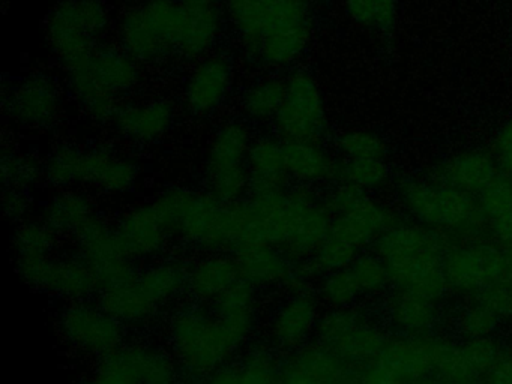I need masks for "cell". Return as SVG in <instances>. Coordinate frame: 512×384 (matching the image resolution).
<instances>
[{"instance_id": "obj_1", "label": "cell", "mask_w": 512, "mask_h": 384, "mask_svg": "<svg viewBox=\"0 0 512 384\" xmlns=\"http://www.w3.org/2000/svg\"><path fill=\"white\" fill-rule=\"evenodd\" d=\"M392 186L401 212L410 221L458 240L487 236V221L475 195L428 176H398Z\"/></svg>"}, {"instance_id": "obj_2", "label": "cell", "mask_w": 512, "mask_h": 384, "mask_svg": "<svg viewBox=\"0 0 512 384\" xmlns=\"http://www.w3.org/2000/svg\"><path fill=\"white\" fill-rule=\"evenodd\" d=\"M170 353L191 377L208 378L227 366L239 348L214 312L200 305L185 306L169 321Z\"/></svg>"}, {"instance_id": "obj_3", "label": "cell", "mask_w": 512, "mask_h": 384, "mask_svg": "<svg viewBox=\"0 0 512 384\" xmlns=\"http://www.w3.org/2000/svg\"><path fill=\"white\" fill-rule=\"evenodd\" d=\"M181 0H143L119 18V41L142 65H158L175 56L184 26Z\"/></svg>"}, {"instance_id": "obj_4", "label": "cell", "mask_w": 512, "mask_h": 384, "mask_svg": "<svg viewBox=\"0 0 512 384\" xmlns=\"http://www.w3.org/2000/svg\"><path fill=\"white\" fill-rule=\"evenodd\" d=\"M256 135L247 119H229L218 126L205 152L206 192L221 203H241L250 194L248 153Z\"/></svg>"}, {"instance_id": "obj_5", "label": "cell", "mask_w": 512, "mask_h": 384, "mask_svg": "<svg viewBox=\"0 0 512 384\" xmlns=\"http://www.w3.org/2000/svg\"><path fill=\"white\" fill-rule=\"evenodd\" d=\"M110 15L104 0H59L47 15L44 29L62 69L92 59L97 39L106 33Z\"/></svg>"}, {"instance_id": "obj_6", "label": "cell", "mask_w": 512, "mask_h": 384, "mask_svg": "<svg viewBox=\"0 0 512 384\" xmlns=\"http://www.w3.org/2000/svg\"><path fill=\"white\" fill-rule=\"evenodd\" d=\"M313 32L308 0H265V30L257 66L283 71L295 65L310 47Z\"/></svg>"}, {"instance_id": "obj_7", "label": "cell", "mask_w": 512, "mask_h": 384, "mask_svg": "<svg viewBox=\"0 0 512 384\" xmlns=\"http://www.w3.org/2000/svg\"><path fill=\"white\" fill-rule=\"evenodd\" d=\"M284 143L325 144L331 134L325 99L314 75L307 69H292L286 75V96L272 122Z\"/></svg>"}, {"instance_id": "obj_8", "label": "cell", "mask_w": 512, "mask_h": 384, "mask_svg": "<svg viewBox=\"0 0 512 384\" xmlns=\"http://www.w3.org/2000/svg\"><path fill=\"white\" fill-rule=\"evenodd\" d=\"M443 269L451 293L464 297L479 296L493 285L512 279L505 248L488 237L454 240L443 258Z\"/></svg>"}, {"instance_id": "obj_9", "label": "cell", "mask_w": 512, "mask_h": 384, "mask_svg": "<svg viewBox=\"0 0 512 384\" xmlns=\"http://www.w3.org/2000/svg\"><path fill=\"white\" fill-rule=\"evenodd\" d=\"M332 215L314 186L295 183L287 189L280 249L293 261L313 257L331 231Z\"/></svg>"}, {"instance_id": "obj_10", "label": "cell", "mask_w": 512, "mask_h": 384, "mask_svg": "<svg viewBox=\"0 0 512 384\" xmlns=\"http://www.w3.org/2000/svg\"><path fill=\"white\" fill-rule=\"evenodd\" d=\"M248 221L250 213L245 200L226 204L209 192H199L179 237L205 252L233 251L241 242Z\"/></svg>"}, {"instance_id": "obj_11", "label": "cell", "mask_w": 512, "mask_h": 384, "mask_svg": "<svg viewBox=\"0 0 512 384\" xmlns=\"http://www.w3.org/2000/svg\"><path fill=\"white\" fill-rule=\"evenodd\" d=\"M178 362L172 353L145 342L122 344L101 357L95 384H176Z\"/></svg>"}, {"instance_id": "obj_12", "label": "cell", "mask_w": 512, "mask_h": 384, "mask_svg": "<svg viewBox=\"0 0 512 384\" xmlns=\"http://www.w3.org/2000/svg\"><path fill=\"white\" fill-rule=\"evenodd\" d=\"M17 272L35 290L76 302L98 291L94 273L82 257L22 255L16 257Z\"/></svg>"}, {"instance_id": "obj_13", "label": "cell", "mask_w": 512, "mask_h": 384, "mask_svg": "<svg viewBox=\"0 0 512 384\" xmlns=\"http://www.w3.org/2000/svg\"><path fill=\"white\" fill-rule=\"evenodd\" d=\"M62 338L85 354L104 357L124 344V326L100 303L89 300L70 302L58 320Z\"/></svg>"}, {"instance_id": "obj_14", "label": "cell", "mask_w": 512, "mask_h": 384, "mask_svg": "<svg viewBox=\"0 0 512 384\" xmlns=\"http://www.w3.org/2000/svg\"><path fill=\"white\" fill-rule=\"evenodd\" d=\"M235 83V63L229 54L212 51L194 63L184 87L185 107L196 116H209L223 107Z\"/></svg>"}, {"instance_id": "obj_15", "label": "cell", "mask_w": 512, "mask_h": 384, "mask_svg": "<svg viewBox=\"0 0 512 384\" xmlns=\"http://www.w3.org/2000/svg\"><path fill=\"white\" fill-rule=\"evenodd\" d=\"M8 116L28 129H41L58 122L62 111V92L46 75H31L4 96Z\"/></svg>"}, {"instance_id": "obj_16", "label": "cell", "mask_w": 512, "mask_h": 384, "mask_svg": "<svg viewBox=\"0 0 512 384\" xmlns=\"http://www.w3.org/2000/svg\"><path fill=\"white\" fill-rule=\"evenodd\" d=\"M320 315L319 300L311 291L290 293L271 315L268 323L269 341L281 350L304 347L305 342L316 335Z\"/></svg>"}, {"instance_id": "obj_17", "label": "cell", "mask_w": 512, "mask_h": 384, "mask_svg": "<svg viewBox=\"0 0 512 384\" xmlns=\"http://www.w3.org/2000/svg\"><path fill=\"white\" fill-rule=\"evenodd\" d=\"M499 174V164L491 149H469L436 162L425 176L478 197Z\"/></svg>"}, {"instance_id": "obj_18", "label": "cell", "mask_w": 512, "mask_h": 384, "mask_svg": "<svg viewBox=\"0 0 512 384\" xmlns=\"http://www.w3.org/2000/svg\"><path fill=\"white\" fill-rule=\"evenodd\" d=\"M454 237L431 230L410 219H401L394 227L377 237L373 251L388 266L404 263L430 251L446 252L454 243Z\"/></svg>"}, {"instance_id": "obj_19", "label": "cell", "mask_w": 512, "mask_h": 384, "mask_svg": "<svg viewBox=\"0 0 512 384\" xmlns=\"http://www.w3.org/2000/svg\"><path fill=\"white\" fill-rule=\"evenodd\" d=\"M115 228L125 254L133 261L157 257L172 237L151 203L125 210Z\"/></svg>"}, {"instance_id": "obj_20", "label": "cell", "mask_w": 512, "mask_h": 384, "mask_svg": "<svg viewBox=\"0 0 512 384\" xmlns=\"http://www.w3.org/2000/svg\"><path fill=\"white\" fill-rule=\"evenodd\" d=\"M176 108L166 98L119 102L109 122L113 128L134 141L152 143L166 135L175 122Z\"/></svg>"}, {"instance_id": "obj_21", "label": "cell", "mask_w": 512, "mask_h": 384, "mask_svg": "<svg viewBox=\"0 0 512 384\" xmlns=\"http://www.w3.org/2000/svg\"><path fill=\"white\" fill-rule=\"evenodd\" d=\"M386 321L398 335L434 336L442 323L439 302L406 288L392 287L385 294Z\"/></svg>"}, {"instance_id": "obj_22", "label": "cell", "mask_w": 512, "mask_h": 384, "mask_svg": "<svg viewBox=\"0 0 512 384\" xmlns=\"http://www.w3.org/2000/svg\"><path fill=\"white\" fill-rule=\"evenodd\" d=\"M242 281L256 290L286 287L293 261L277 245L242 242L233 249Z\"/></svg>"}, {"instance_id": "obj_23", "label": "cell", "mask_w": 512, "mask_h": 384, "mask_svg": "<svg viewBox=\"0 0 512 384\" xmlns=\"http://www.w3.org/2000/svg\"><path fill=\"white\" fill-rule=\"evenodd\" d=\"M284 149L290 180L314 188L343 182V159L325 144L284 143Z\"/></svg>"}, {"instance_id": "obj_24", "label": "cell", "mask_w": 512, "mask_h": 384, "mask_svg": "<svg viewBox=\"0 0 512 384\" xmlns=\"http://www.w3.org/2000/svg\"><path fill=\"white\" fill-rule=\"evenodd\" d=\"M184 5V3H182ZM184 26L176 56L196 63L212 53L227 18L221 2L184 5Z\"/></svg>"}, {"instance_id": "obj_25", "label": "cell", "mask_w": 512, "mask_h": 384, "mask_svg": "<svg viewBox=\"0 0 512 384\" xmlns=\"http://www.w3.org/2000/svg\"><path fill=\"white\" fill-rule=\"evenodd\" d=\"M241 279L238 263L226 252H206L188 266L187 293L197 305L214 303Z\"/></svg>"}, {"instance_id": "obj_26", "label": "cell", "mask_w": 512, "mask_h": 384, "mask_svg": "<svg viewBox=\"0 0 512 384\" xmlns=\"http://www.w3.org/2000/svg\"><path fill=\"white\" fill-rule=\"evenodd\" d=\"M433 336L398 335L389 338L385 350L380 354V366L391 372L400 381L421 380L433 375Z\"/></svg>"}, {"instance_id": "obj_27", "label": "cell", "mask_w": 512, "mask_h": 384, "mask_svg": "<svg viewBox=\"0 0 512 384\" xmlns=\"http://www.w3.org/2000/svg\"><path fill=\"white\" fill-rule=\"evenodd\" d=\"M140 167L131 156L110 147H95L85 153V185L107 194H124L139 180Z\"/></svg>"}, {"instance_id": "obj_28", "label": "cell", "mask_w": 512, "mask_h": 384, "mask_svg": "<svg viewBox=\"0 0 512 384\" xmlns=\"http://www.w3.org/2000/svg\"><path fill=\"white\" fill-rule=\"evenodd\" d=\"M212 312L226 327L236 347L250 341L257 324V290L239 279L220 299L212 303Z\"/></svg>"}, {"instance_id": "obj_29", "label": "cell", "mask_w": 512, "mask_h": 384, "mask_svg": "<svg viewBox=\"0 0 512 384\" xmlns=\"http://www.w3.org/2000/svg\"><path fill=\"white\" fill-rule=\"evenodd\" d=\"M68 90L83 110L95 120H110L118 108V96L107 89L98 75L95 56L85 62L65 68Z\"/></svg>"}, {"instance_id": "obj_30", "label": "cell", "mask_w": 512, "mask_h": 384, "mask_svg": "<svg viewBox=\"0 0 512 384\" xmlns=\"http://www.w3.org/2000/svg\"><path fill=\"white\" fill-rule=\"evenodd\" d=\"M251 186L289 188L284 141L275 132L256 135L248 153Z\"/></svg>"}, {"instance_id": "obj_31", "label": "cell", "mask_w": 512, "mask_h": 384, "mask_svg": "<svg viewBox=\"0 0 512 384\" xmlns=\"http://www.w3.org/2000/svg\"><path fill=\"white\" fill-rule=\"evenodd\" d=\"M221 6L238 35L242 56L257 66L265 30V0H221Z\"/></svg>"}, {"instance_id": "obj_32", "label": "cell", "mask_w": 512, "mask_h": 384, "mask_svg": "<svg viewBox=\"0 0 512 384\" xmlns=\"http://www.w3.org/2000/svg\"><path fill=\"white\" fill-rule=\"evenodd\" d=\"M74 240L79 252L77 255L89 264L92 272L115 261L130 258L122 248L116 228L100 215L94 216Z\"/></svg>"}, {"instance_id": "obj_33", "label": "cell", "mask_w": 512, "mask_h": 384, "mask_svg": "<svg viewBox=\"0 0 512 384\" xmlns=\"http://www.w3.org/2000/svg\"><path fill=\"white\" fill-rule=\"evenodd\" d=\"M88 195L76 189H64L50 198L44 207L43 219L59 236L76 237L83 227L97 216Z\"/></svg>"}, {"instance_id": "obj_34", "label": "cell", "mask_w": 512, "mask_h": 384, "mask_svg": "<svg viewBox=\"0 0 512 384\" xmlns=\"http://www.w3.org/2000/svg\"><path fill=\"white\" fill-rule=\"evenodd\" d=\"M98 303L124 327L148 323L160 308L149 299L137 281L100 291Z\"/></svg>"}, {"instance_id": "obj_35", "label": "cell", "mask_w": 512, "mask_h": 384, "mask_svg": "<svg viewBox=\"0 0 512 384\" xmlns=\"http://www.w3.org/2000/svg\"><path fill=\"white\" fill-rule=\"evenodd\" d=\"M286 96V77L265 75L242 92V117L250 123L274 122Z\"/></svg>"}, {"instance_id": "obj_36", "label": "cell", "mask_w": 512, "mask_h": 384, "mask_svg": "<svg viewBox=\"0 0 512 384\" xmlns=\"http://www.w3.org/2000/svg\"><path fill=\"white\" fill-rule=\"evenodd\" d=\"M388 330L376 321L365 317L358 326L353 327L341 341L331 348L341 360L352 363H371L379 360L380 354L388 344Z\"/></svg>"}, {"instance_id": "obj_37", "label": "cell", "mask_w": 512, "mask_h": 384, "mask_svg": "<svg viewBox=\"0 0 512 384\" xmlns=\"http://www.w3.org/2000/svg\"><path fill=\"white\" fill-rule=\"evenodd\" d=\"M188 266L178 260H161L137 275V284L157 306L179 299L187 291Z\"/></svg>"}, {"instance_id": "obj_38", "label": "cell", "mask_w": 512, "mask_h": 384, "mask_svg": "<svg viewBox=\"0 0 512 384\" xmlns=\"http://www.w3.org/2000/svg\"><path fill=\"white\" fill-rule=\"evenodd\" d=\"M142 63L121 48H98L95 66L107 89L116 96L128 93L142 80Z\"/></svg>"}, {"instance_id": "obj_39", "label": "cell", "mask_w": 512, "mask_h": 384, "mask_svg": "<svg viewBox=\"0 0 512 384\" xmlns=\"http://www.w3.org/2000/svg\"><path fill=\"white\" fill-rule=\"evenodd\" d=\"M86 150L76 146H61L44 162V179L55 188L71 189L85 185Z\"/></svg>"}, {"instance_id": "obj_40", "label": "cell", "mask_w": 512, "mask_h": 384, "mask_svg": "<svg viewBox=\"0 0 512 384\" xmlns=\"http://www.w3.org/2000/svg\"><path fill=\"white\" fill-rule=\"evenodd\" d=\"M433 375L446 384H472L478 380L461 351V345L449 339L431 338Z\"/></svg>"}, {"instance_id": "obj_41", "label": "cell", "mask_w": 512, "mask_h": 384, "mask_svg": "<svg viewBox=\"0 0 512 384\" xmlns=\"http://www.w3.org/2000/svg\"><path fill=\"white\" fill-rule=\"evenodd\" d=\"M199 192L184 186H172L155 195L152 207L163 222L170 236L179 237L182 225L193 210Z\"/></svg>"}, {"instance_id": "obj_42", "label": "cell", "mask_w": 512, "mask_h": 384, "mask_svg": "<svg viewBox=\"0 0 512 384\" xmlns=\"http://www.w3.org/2000/svg\"><path fill=\"white\" fill-rule=\"evenodd\" d=\"M499 315L479 296L467 297L455 312V329L463 339L493 336L500 324Z\"/></svg>"}, {"instance_id": "obj_43", "label": "cell", "mask_w": 512, "mask_h": 384, "mask_svg": "<svg viewBox=\"0 0 512 384\" xmlns=\"http://www.w3.org/2000/svg\"><path fill=\"white\" fill-rule=\"evenodd\" d=\"M349 269L362 297L383 296L394 287L388 264L374 251H362Z\"/></svg>"}, {"instance_id": "obj_44", "label": "cell", "mask_w": 512, "mask_h": 384, "mask_svg": "<svg viewBox=\"0 0 512 384\" xmlns=\"http://www.w3.org/2000/svg\"><path fill=\"white\" fill-rule=\"evenodd\" d=\"M343 162V180L371 194L394 183L388 159H343Z\"/></svg>"}, {"instance_id": "obj_45", "label": "cell", "mask_w": 512, "mask_h": 384, "mask_svg": "<svg viewBox=\"0 0 512 384\" xmlns=\"http://www.w3.org/2000/svg\"><path fill=\"white\" fill-rule=\"evenodd\" d=\"M58 239L59 234L43 218L19 222L11 237L17 257L52 254Z\"/></svg>"}, {"instance_id": "obj_46", "label": "cell", "mask_w": 512, "mask_h": 384, "mask_svg": "<svg viewBox=\"0 0 512 384\" xmlns=\"http://www.w3.org/2000/svg\"><path fill=\"white\" fill-rule=\"evenodd\" d=\"M335 150L341 159H388V144L382 135L368 129H350L338 135Z\"/></svg>"}, {"instance_id": "obj_47", "label": "cell", "mask_w": 512, "mask_h": 384, "mask_svg": "<svg viewBox=\"0 0 512 384\" xmlns=\"http://www.w3.org/2000/svg\"><path fill=\"white\" fill-rule=\"evenodd\" d=\"M317 293L329 308H353L362 297L350 269L323 275L317 282Z\"/></svg>"}, {"instance_id": "obj_48", "label": "cell", "mask_w": 512, "mask_h": 384, "mask_svg": "<svg viewBox=\"0 0 512 384\" xmlns=\"http://www.w3.org/2000/svg\"><path fill=\"white\" fill-rule=\"evenodd\" d=\"M367 315L353 308H329L320 315L316 336L319 344L332 348L344 338L353 327L358 326Z\"/></svg>"}, {"instance_id": "obj_49", "label": "cell", "mask_w": 512, "mask_h": 384, "mask_svg": "<svg viewBox=\"0 0 512 384\" xmlns=\"http://www.w3.org/2000/svg\"><path fill=\"white\" fill-rule=\"evenodd\" d=\"M4 188H20L28 191L35 183L44 179V164L29 155L4 153L2 159Z\"/></svg>"}, {"instance_id": "obj_50", "label": "cell", "mask_w": 512, "mask_h": 384, "mask_svg": "<svg viewBox=\"0 0 512 384\" xmlns=\"http://www.w3.org/2000/svg\"><path fill=\"white\" fill-rule=\"evenodd\" d=\"M362 251L335 239L326 237L325 242L316 249L313 257L308 258L313 264L320 278L326 273L338 272V270L349 269Z\"/></svg>"}, {"instance_id": "obj_51", "label": "cell", "mask_w": 512, "mask_h": 384, "mask_svg": "<svg viewBox=\"0 0 512 384\" xmlns=\"http://www.w3.org/2000/svg\"><path fill=\"white\" fill-rule=\"evenodd\" d=\"M476 198L487 222L512 212V177L500 173Z\"/></svg>"}, {"instance_id": "obj_52", "label": "cell", "mask_w": 512, "mask_h": 384, "mask_svg": "<svg viewBox=\"0 0 512 384\" xmlns=\"http://www.w3.org/2000/svg\"><path fill=\"white\" fill-rule=\"evenodd\" d=\"M340 360V357L325 345L305 347V350L299 353L298 372H302L308 378L325 380L337 374Z\"/></svg>"}, {"instance_id": "obj_53", "label": "cell", "mask_w": 512, "mask_h": 384, "mask_svg": "<svg viewBox=\"0 0 512 384\" xmlns=\"http://www.w3.org/2000/svg\"><path fill=\"white\" fill-rule=\"evenodd\" d=\"M460 345L467 363L478 378L484 377L490 371L503 350L493 336L463 339Z\"/></svg>"}, {"instance_id": "obj_54", "label": "cell", "mask_w": 512, "mask_h": 384, "mask_svg": "<svg viewBox=\"0 0 512 384\" xmlns=\"http://www.w3.org/2000/svg\"><path fill=\"white\" fill-rule=\"evenodd\" d=\"M491 152L496 156L500 173L512 177V114L496 132Z\"/></svg>"}, {"instance_id": "obj_55", "label": "cell", "mask_w": 512, "mask_h": 384, "mask_svg": "<svg viewBox=\"0 0 512 384\" xmlns=\"http://www.w3.org/2000/svg\"><path fill=\"white\" fill-rule=\"evenodd\" d=\"M479 297L494 309L500 320L512 321V279L493 285Z\"/></svg>"}, {"instance_id": "obj_56", "label": "cell", "mask_w": 512, "mask_h": 384, "mask_svg": "<svg viewBox=\"0 0 512 384\" xmlns=\"http://www.w3.org/2000/svg\"><path fill=\"white\" fill-rule=\"evenodd\" d=\"M5 215L13 222H22L28 219L29 210H31V198L28 191L20 188H4Z\"/></svg>"}, {"instance_id": "obj_57", "label": "cell", "mask_w": 512, "mask_h": 384, "mask_svg": "<svg viewBox=\"0 0 512 384\" xmlns=\"http://www.w3.org/2000/svg\"><path fill=\"white\" fill-rule=\"evenodd\" d=\"M206 384H266L263 381L257 380L253 374L242 368L241 365L235 368L224 366L220 371L208 377Z\"/></svg>"}, {"instance_id": "obj_58", "label": "cell", "mask_w": 512, "mask_h": 384, "mask_svg": "<svg viewBox=\"0 0 512 384\" xmlns=\"http://www.w3.org/2000/svg\"><path fill=\"white\" fill-rule=\"evenodd\" d=\"M484 378L487 384H512V351L503 348Z\"/></svg>"}, {"instance_id": "obj_59", "label": "cell", "mask_w": 512, "mask_h": 384, "mask_svg": "<svg viewBox=\"0 0 512 384\" xmlns=\"http://www.w3.org/2000/svg\"><path fill=\"white\" fill-rule=\"evenodd\" d=\"M487 237L503 248L512 245V212L488 221Z\"/></svg>"}, {"instance_id": "obj_60", "label": "cell", "mask_w": 512, "mask_h": 384, "mask_svg": "<svg viewBox=\"0 0 512 384\" xmlns=\"http://www.w3.org/2000/svg\"><path fill=\"white\" fill-rule=\"evenodd\" d=\"M409 384H446L445 381L439 380V378L434 377H425L421 378V380L412 381Z\"/></svg>"}, {"instance_id": "obj_61", "label": "cell", "mask_w": 512, "mask_h": 384, "mask_svg": "<svg viewBox=\"0 0 512 384\" xmlns=\"http://www.w3.org/2000/svg\"><path fill=\"white\" fill-rule=\"evenodd\" d=\"M184 5H203V3L220 2V0H181Z\"/></svg>"}, {"instance_id": "obj_62", "label": "cell", "mask_w": 512, "mask_h": 384, "mask_svg": "<svg viewBox=\"0 0 512 384\" xmlns=\"http://www.w3.org/2000/svg\"><path fill=\"white\" fill-rule=\"evenodd\" d=\"M506 257H508L509 269H511L512 275V245L506 246Z\"/></svg>"}, {"instance_id": "obj_63", "label": "cell", "mask_w": 512, "mask_h": 384, "mask_svg": "<svg viewBox=\"0 0 512 384\" xmlns=\"http://www.w3.org/2000/svg\"><path fill=\"white\" fill-rule=\"evenodd\" d=\"M82 384H95V383H94V381L89 380V381H85V383H82Z\"/></svg>"}, {"instance_id": "obj_64", "label": "cell", "mask_w": 512, "mask_h": 384, "mask_svg": "<svg viewBox=\"0 0 512 384\" xmlns=\"http://www.w3.org/2000/svg\"><path fill=\"white\" fill-rule=\"evenodd\" d=\"M317 2H323V3H325V2H331V0H317Z\"/></svg>"}]
</instances>
